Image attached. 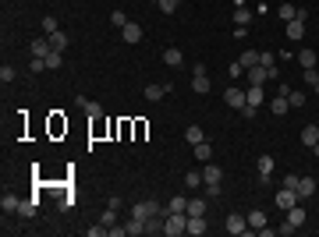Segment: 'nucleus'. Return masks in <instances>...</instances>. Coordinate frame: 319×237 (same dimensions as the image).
<instances>
[{"label":"nucleus","mask_w":319,"mask_h":237,"mask_svg":"<svg viewBox=\"0 0 319 237\" xmlns=\"http://www.w3.org/2000/svg\"><path fill=\"white\" fill-rule=\"evenodd\" d=\"M85 113H89V117H99V113H103V106H99V103H89V99H85Z\"/></svg>","instance_id":"43"},{"label":"nucleus","mask_w":319,"mask_h":237,"mask_svg":"<svg viewBox=\"0 0 319 237\" xmlns=\"http://www.w3.org/2000/svg\"><path fill=\"white\" fill-rule=\"evenodd\" d=\"M220 191H224L220 184H206V195H209V198H220Z\"/></svg>","instance_id":"48"},{"label":"nucleus","mask_w":319,"mask_h":237,"mask_svg":"<svg viewBox=\"0 0 319 237\" xmlns=\"http://www.w3.org/2000/svg\"><path fill=\"white\" fill-rule=\"evenodd\" d=\"M312 156H316V159H319V142H316V145H312Z\"/></svg>","instance_id":"51"},{"label":"nucleus","mask_w":319,"mask_h":237,"mask_svg":"<svg viewBox=\"0 0 319 237\" xmlns=\"http://www.w3.org/2000/svg\"><path fill=\"white\" fill-rule=\"evenodd\" d=\"M156 213L167 216V205H156V202H135V205H131V216H139V220H149V216H156Z\"/></svg>","instance_id":"6"},{"label":"nucleus","mask_w":319,"mask_h":237,"mask_svg":"<svg viewBox=\"0 0 319 237\" xmlns=\"http://www.w3.org/2000/svg\"><path fill=\"white\" fill-rule=\"evenodd\" d=\"M287 103H291L295 110H298V106H305V92H302V88H291V96H287Z\"/></svg>","instance_id":"39"},{"label":"nucleus","mask_w":319,"mask_h":237,"mask_svg":"<svg viewBox=\"0 0 319 237\" xmlns=\"http://www.w3.org/2000/svg\"><path fill=\"white\" fill-rule=\"evenodd\" d=\"M316 50H302V53H298V64H302V68H316Z\"/></svg>","instance_id":"32"},{"label":"nucleus","mask_w":319,"mask_h":237,"mask_svg":"<svg viewBox=\"0 0 319 237\" xmlns=\"http://www.w3.org/2000/svg\"><path fill=\"white\" fill-rule=\"evenodd\" d=\"M14 75H18V71H14L11 64H4V68H0V81H4V85H7V81H14Z\"/></svg>","instance_id":"41"},{"label":"nucleus","mask_w":319,"mask_h":237,"mask_svg":"<svg viewBox=\"0 0 319 237\" xmlns=\"http://www.w3.org/2000/svg\"><path fill=\"white\" fill-rule=\"evenodd\" d=\"M39 28H43V36H54V32H57V18H54V14H46V18L39 21Z\"/></svg>","instance_id":"34"},{"label":"nucleus","mask_w":319,"mask_h":237,"mask_svg":"<svg viewBox=\"0 0 319 237\" xmlns=\"http://www.w3.org/2000/svg\"><path fill=\"white\" fill-rule=\"evenodd\" d=\"M224 103H227V106H231V110H245V106H248V99H245V88H241V85H227V92H224Z\"/></svg>","instance_id":"4"},{"label":"nucleus","mask_w":319,"mask_h":237,"mask_svg":"<svg viewBox=\"0 0 319 237\" xmlns=\"http://www.w3.org/2000/svg\"><path fill=\"white\" fill-rule=\"evenodd\" d=\"M107 234L110 237H124L128 234V227H117V223H114V227H107Z\"/></svg>","instance_id":"46"},{"label":"nucleus","mask_w":319,"mask_h":237,"mask_svg":"<svg viewBox=\"0 0 319 237\" xmlns=\"http://www.w3.org/2000/svg\"><path fill=\"white\" fill-rule=\"evenodd\" d=\"M163 234L167 237L188 234V213H167V216H163Z\"/></svg>","instance_id":"2"},{"label":"nucleus","mask_w":319,"mask_h":237,"mask_svg":"<svg viewBox=\"0 0 319 237\" xmlns=\"http://www.w3.org/2000/svg\"><path fill=\"white\" fill-rule=\"evenodd\" d=\"M188 234H206V216H188Z\"/></svg>","instance_id":"25"},{"label":"nucleus","mask_w":319,"mask_h":237,"mask_svg":"<svg viewBox=\"0 0 319 237\" xmlns=\"http://www.w3.org/2000/svg\"><path fill=\"white\" fill-rule=\"evenodd\" d=\"M298 181H302L298 173H287V177H284V188H295V191H298Z\"/></svg>","instance_id":"45"},{"label":"nucleus","mask_w":319,"mask_h":237,"mask_svg":"<svg viewBox=\"0 0 319 237\" xmlns=\"http://www.w3.org/2000/svg\"><path fill=\"white\" fill-rule=\"evenodd\" d=\"M202 184V170H188L184 173V188H199Z\"/></svg>","instance_id":"35"},{"label":"nucleus","mask_w":319,"mask_h":237,"mask_svg":"<svg viewBox=\"0 0 319 237\" xmlns=\"http://www.w3.org/2000/svg\"><path fill=\"white\" fill-rule=\"evenodd\" d=\"M167 213H188V198H170L167 202Z\"/></svg>","instance_id":"36"},{"label":"nucleus","mask_w":319,"mask_h":237,"mask_svg":"<svg viewBox=\"0 0 319 237\" xmlns=\"http://www.w3.org/2000/svg\"><path fill=\"white\" fill-rule=\"evenodd\" d=\"M298 195H302V198H312V195H316V181H312V177H302V181H298Z\"/></svg>","instance_id":"24"},{"label":"nucleus","mask_w":319,"mask_h":237,"mask_svg":"<svg viewBox=\"0 0 319 237\" xmlns=\"http://www.w3.org/2000/svg\"><path fill=\"white\" fill-rule=\"evenodd\" d=\"M298 202H302V195H298L295 188H280V191H277V205H280L284 213H287L291 205H298Z\"/></svg>","instance_id":"7"},{"label":"nucleus","mask_w":319,"mask_h":237,"mask_svg":"<svg viewBox=\"0 0 319 237\" xmlns=\"http://www.w3.org/2000/svg\"><path fill=\"white\" fill-rule=\"evenodd\" d=\"M248 21H252V11H248V7H234V25H245V28H248Z\"/></svg>","instance_id":"33"},{"label":"nucleus","mask_w":319,"mask_h":237,"mask_svg":"<svg viewBox=\"0 0 319 237\" xmlns=\"http://www.w3.org/2000/svg\"><path fill=\"white\" fill-rule=\"evenodd\" d=\"M50 43H54V50H61V53H64V50H68V43H71V39H68V32H61V28H57V32H54V36H50Z\"/></svg>","instance_id":"29"},{"label":"nucleus","mask_w":319,"mask_h":237,"mask_svg":"<svg viewBox=\"0 0 319 237\" xmlns=\"http://www.w3.org/2000/svg\"><path fill=\"white\" fill-rule=\"evenodd\" d=\"M50 50H54L50 36H39V39H32V57H46Z\"/></svg>","instance_id":"15"},{"label":"nucleus","mask_w":319,"mask_h":237,"mask_svg":"<svg viewBox=\"0 0 319 237\" xmlns=\"http://www.w3.org/2000/svg\"><path fill=\"white\" fill-rule=\"evenodd\" d=\"M316 96H319V85H316Z\"/></svg>","instance_id":"52"},{"label":"nucleus","mask_w":319,"mask_h":237,"mask_svg":"<svg viewBox=\"0 0 319 237\" xmlns=\"http://www.w3.org/2000/svg\"><path fill=\"white\" fill-rule=\"evenodd\" d=\"M302 142H305L309 149L319 142V128H316V124H305V128H302Z\"/></svg>","instance_id":"23"},{"label":"nucleus","mask_w":319,"mask_h":237,"mask_svg":"<svg viewBox=\"0 0 319 237\" xmlns=\"http://www.w3.org/2000/svg\"><path fill=\"white\" fill-rule=\"evenodd\" d=\"M85 234H89V237H103V234H107V227H103V223H99V227H89V230H85Z\"/></svg>","instance_id":"49"},{"label":"nucleus","mask_w":319,"mask_h":237,"mask_svg":"<svg viewBox=\"0 0 319 237\" xmlns=\"http://www.w3.org/2000/svg\"><path fill=\"white\" fill-rule=\"evenodd\" d=\"M305 21H309V18H295V21H287L284 32H287L291 43H302V39H305Z\"/></svg>","instance_id":"8"},{"label":"nucleus","mask_w":319,"mask_h":237,"mask_svg":"<svg viewBox=\"0 0 319 237\" xmlns=\"http://www.w3.org/2000/svg\"><path fill=\"white\" fill-rule=\"evenodd\" d=\"M231 78H234V81H238V78H245V68H241L238 61H234V64H231Z\"/></svg>","instance_id":"47"},{"label":"nucleus","mask_w":319,"mask_h":237,"mask_svg":"<svg viewBox=\"0 0 319 237\" xmlns=\"http://www.w3.org/2000/svg\"><path fill=\"white\" fill-rule=\"evenodd\" d=\"M245 216H248V227H252V230H262V227H266V213H262V209H252V213H245Z\"/></svg>","instance_id":"22"},{"label":"nucleus","mask_w":319,"mask_h":237,"mask_svg":"<svg viewBox=\"0 0 319 237\" xmlns=\"http://www.w3.org/2000/svg\"><path fill=\"white\" fill-rule=\"evenodd\" d=\"M160 11H163V14H174V11H177V0H160Z\"/></svg>","instance_id":"44"},{"label":"nucleus","mask_w":319,"mask_h":237,"mask_svg":"<svg viewBox=\"0 0 319 237\" xmlns=\"http://www.w3.org/2000/svg\"><path fill=\"white\" fill-rule=\"evenodd\" d=\"M259 64H262V68H273V64H277V53H266V50H259Z\"/></svg>","instance_id":"40"},{"label":"nucleus","mask_w":319,"mask_h":237,"mask_svg":"<svg viewBox=\"0 0 319 237\" xmlns=\"http://www.w3.org/2000/svg\"><path fill=\"white\" fill-rule=\"evenodd\" d=\"M270 173H273V156H270V153H262V156H259V181H262V184H270Z\"/></svg>","instance_id":"14"},{"label":"nucleus","mask_w":319,"mask_h":237,"mask_svg":"<svg viewBox=\"0 0 319 237\" xmlns=\"http://www.w3.org/2000/svg\"><path fill=\"white\" fill-rule=\"evenodd\" d=\"M153 4H160V0H153Z\"/></svg>","instance_id":"53"},{"label":"nucleus","mask_w":319,"mask_h":237,"mask_svg":"<svg viewBox=\"0 0 319 237\" xmlns=\"http://www.w3.org/2000/svg\"><path fill=\"white\" fill-rule=\"evenodd\" d=\"M277 14H280V18H284V25H287V21H295V18H298V7H295V4H280V7H277Z\"/></svg>","instance_id":"28"},{"label":"nucleus","mask_w":319,"mask_h":237,"mask_svg":"<svg viewBox=\"0 0 319 237\" xmlns=\"http://www.w3.org/2000/svg\"><path fill=\"white\" fill-rule=\"evenodd\" d=\"M188 216H206V202L202 198H188Z\"/></svg>","instance_id":"31"},{"label":"nucleus","mask_w":319,"mask_h":237,"mask_svg":"<svg viewBox=\"0 0 319 237\" xmlns=\"http://www.w3.org/2000/svg\"><path fill=\"white\" fill-rule=\"evenodd\" d=\"M121 39H124L128 46H135V43L142 39V25H139V21H128V25L121 28Z\"/></svg>","instance_id":"9"},{"label":"nucleus","mask_w":319,"mask_h":237,"mask_svg":"<svg viewBox=\"0 0 319 237\" xmlns=\"http://www.w3.org/2000/svg\"><path fill=\"white\" fill-rule=\"evenodd\" d=\"M245 78H248V85H262V81H270V71H266L262 64H255V68L245 71Z\"/></svg>","instance_id":"12"},{"label":"nucleus","mask_w":319,"mask_h":237,"mask_svg":"<svg viewBox=\"0 0 319 237\" xmlns=\"http://www.w3.org/2000/svg\"><path fill=\"white\" fill-rule=\"evenodd\" d=\"M305 220H309V216H305V209H302V205H291V209H287V216H284V223L277 227V234L291 237L298 227H302V223H305Z\"/></svg>","instance_id":"1"},{"label":"nucleus","mask_w":319,"mask_h":237,"mask_svg":"<svg viewBox=\"0 0 319 237\" xmlns=\"http://www.w3.org/2000/svg\"><path fill=\"white\" fill-rule=\"evenodd\" d=\"M302 81L316 88V85H319V71H316V68H302Z\"/></svg>","instance_id":"38"},{"label":"nucleus","mask_w":319,"mask_h":237,"mask_svg":"<svg viewBox=\"0 0 319 237\" xmlns=\"http://www.w3.org/2000/svg\"><path fill=\"white\" fill-rule=\"evenodd\" d=\"M170 88H174L170 81H160V85H146V99H149V103H160V99H163V96H167Z\"/></svg>","instance_id":"11"},{"label":"nucleus","mask_w":319,"mask_h":237,"mask_svg":"<svg viewBox=\"0 0 319 237\" xmlns=\"http://www.w3.org/2000/svg\"><path fill=\"white\" fill-rule=\"evenodd\" d=\"M163 64H167V68H181V64H184V53H181L177 46H170V50H163Z\"/></svg>","instance_id":"16"},{"label":"nucleus","mask_w":319,"mask_h":237,"mask_svg":"<svg viewBox=\"0 0 319 237\" xmlns=\"http://www.w3.org/2000/svg\"><path fill=\"white\" fill-rule=\"evenodd\" d=\"M192 92H195V96H206V92H209V75H206V64H195V68H192Z\"/></svg>","instance_id":"3"},{"label":"nucleus","mask_w":319,"mask_h":237,"mask_svg":"<svg viewBox=\"0 0 319 237\" xmlns=\"http://www.w3.org/2000/svg\"><path fill=\"white\" fill-rule=\"evenodd\" d=\"M99 223H103V227H114V223H117V209H114V205H107V209H103V216H99Z\"/></svg>","instance_id":"37"},{"label":"nucleus","mask_w":319,"mask_h":237,"mask_svg":"<svg viewBox=\"0 0 319 237\" xmlns=\"http://www.w3.org/2000/svg\"><path fill=\"white\" fill-rule=\"evenodd\" d=\"M287 110H291V103H287L284 96H273V99H270V113H273V117H284Z\"/></svg>","instance_id":"19"},{"label":"nucleus","mask_w":319,"mask_h":237,"mask_svg":"<svg viewBox=\"0 0 319 237\" xmlns=\"http://www.w3.org/2000/svg\"><path fill=\"white\" fill-rule=\"evenodd\" d=\"M110 21H114L117 28H124V25H128V14H124V11H114V14H110Z\"/></svg>","instance_id":"42"},{"label":"nucleus","mask_w":319,"mask_h":237,"mask_svg":"<svg viewBox=\"0 0 319 237\" xmlns=\"http://www.w3.org/2000/svg\"><path fill=\"white\" fill-rule=\"evenodd\" d=\"M202 181H206V184H220V181H224V170L209 159V163H202Z\"/></svg>","instance_id":"10"},{"label":"nucleus","mask_w":319,"mask_h":237,"mask_svg":"<svg viewBox=\"0 0 319 237\" xmlns=\"http://www.w3.org/2000/svg\"><path fill=\"white\" fill-rule=\"evenodd\" d=\"M0 209H4V213H18V209H21V198H18V195H11V191H4Z\"/></svg>","instance_id":"20"},{"label":"nucleus","mask_w":319,"mask_h":237,"mask_svg":"<svg viewBox=\"0 0 319 237\" xmlns=\"http://www.w3.org/2000/svg\"><path fill=\"white\" fill-rule=\"evenodd\" d=\"M245 99H248V106H255V110H259V106L266 103V96H262V85H248V88H245Z\"/></svg>","instance_id":"13"},{"label":"nucleus","mask_w":319,"mask_h":237,"mask_svg":"<svg viewBox=\"0 0 319 237\" xmlns=\"http://www.w3.org/2000/svg\"><path fill=\"white\" fill-rule=\"evenodd\" d=\"M224 230H227V234H248V230H252V227H248V216H245V213H231V216L224 220Z\"/></svg>","instance_id":"5"},{"label":"nucleus","mask_w":319,"mask_h":237,"mask_svg":"<svg viewBox=\"0 0 319 237\" xmlns=\"http://www.w3.org/2000/svg\"><path fill=\"white\" fill-rule=\"evenodd\" d=\"M238 64L245 68V71H248V68H255V64H259V50H245V53L238 57Z\"/></svg>","instance_id":"26"},{"label":"nucleus","mask_w":319,"mask_h":237,"mask_svg":"<svg viewBox=\"0 0 319 237\" xmlns=\"http://www.w3.org/2000/svg\"><path fill=\"white\" fill-rule=\"evenodd\" d=\"M61 64H64V53H61V50H50V53H46V68H50V71H57Z\"/></svg>","instance_id":"30"},{"label":"nucleus","mask_w":319,"mask_h":237,"mask_svg":"<svg viewBox=\"0 0 319 237\" xmlns=\"http://www.w3.org/2000/svg\"><path fill=\"white\" fill-rule=\"evenodd\" d=\"M124 227H128V237H142L146 234V220H139V216H128Z\"/></svg>","instance_id":"18"},{"label":"nucleus","mask_w":319,"mask_h":237,"mask_svg":"<svg viewBox=\"0 0 319 237\" xmlns=\"http://www.w3.org/2000/svg\"><path fill=\"white\" fill-rule=\"evenodd\" d=\"M184 142H192V149H195L199 142H206V131H202L199 124H188V128H184Z\"/></svg>","instance_id":"17"},{"label":"nucleus","mask_w":319,"mask_h":237,"mask_svg":"<svg viewBox=\"0 0 319 237\" xmlns=\"http://www.w3.org/2000/svg\"><path fill=\"white\" fill-rule=\"evenodd\" d=\"M71 205H75V198H71V195H64V198H61V213H68Z\"/></svg>","instance_id":"50"},{"label":"nucleus","mask_w":319,"mask_h":237,"mask_svg":"<svg viewBox=\"0 0 319 237\" xmlns=\"http://www.w3.org/2000/svg\"><path fill=\"white\" fill-rule=\"evenodd\" d=\"M195 159H199V163H209V159H213V145H209V142H199V145H195Z\"/></svg>","instance_id":"27"},{"label":"nucleus","mask_w":319,"mask_h":237,"mask_svg":"<svg viewBox=\"0 0 319 237\" xmlns=\"http://www.w3.org/2000/svg\"><path fill=\"white\" fill-rule=\"evenodd\" d=\"M36 209H39V198H21L18 216H21V220H32V216H36Z\"/></svg>","instance_id":"21"}]
</instances>
